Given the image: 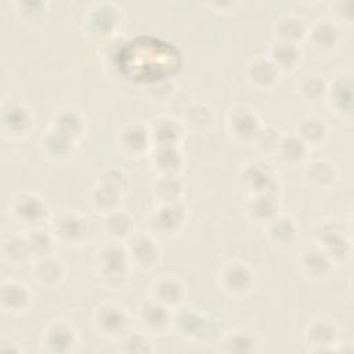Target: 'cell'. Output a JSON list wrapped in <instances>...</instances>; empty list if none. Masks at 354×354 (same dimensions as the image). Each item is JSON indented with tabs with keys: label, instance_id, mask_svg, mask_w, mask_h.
<instances>
[{
	"label": "cell",
	"instance_id": "obj_21",
	"mask_svg": "<svg viewBox=\"0 0 354 354\" xmlns=\"http://www.w3.org/2000/svg\"><path fill=\"white\" fill-rule=\"evenodd\" d=\"M44 343L57 353H65L75 344V330L62 319H54L44 330Z\"/></svg>",
	"mask_w": 354,
	"mask_h": 354
},
{
	"label": "cell",
	"instance_id": "obj_29",
	"mask_svg": "<svg viewBox=\"0 0 354 354\" xmlns=\"http://www.w3.org/2000/svg\"><path fill=\"white\" fill-rule=\"evenodd\" d=\"M43 151L48 158L57 160L66 159L75 151V140L54 129H50L43 137Z\"/></svg>",
	"mask_w": 354,
	"mask_h": 354
},
{
	"label": "cell",
	"instance_id": "obj_24",
	"mask_svg": "<svg viewBox=\"0 0 354 354\" xmlns=\"http://www.w3.org/2000/svg\"><path fill=\"white\" fill-rule=\"evenodd\" d=\"M267 236L277 246H289L297 236V227L289 216L277 214L267 221Z\"/></svg>",
	"mask_w": 354,
	"mask_h": 354
},
{
	"label": "cell",
	"instance_id": "obj_9",
	"mask_svg": "<svg viewBox=\"0 0 354 354\" xmlns=\"http://www.w3.org/2000/svg\"><path fill=\"white\" fill-rule=\"evenodd\" d=\"M242 184L250 194L259 192H274L278 191V178L270 165L263 162H256L249 165L242 176Z\"/></svg>",
	"mask_w": 354,
	"mask_h": 354
},
{
	"label": "cell",
	"instance_id": "obj_20",
	"mask_svg": "<svg viewBox=\"0 0 354 354\" xmlns=\"http://www.w3.org/2000/svg\"><path fill=\"white\" fill-rule=\"evenodd\" d=\"M277 66L267 58V55H257L246 65L248 80L259 88L271 87L278 77Z\"/></svg>",
	"mask_w": 354,
	"mask_h": 354
},
{
	"label": "cell",
	"instance_id": "obj_30",
	"mask_svg": "<svg viewBox=\"0 0 354 354\" xmlns=\"http://www.w3.org/2000/svg\"><path fill=\"white\" fill-rule=\"evenodd\" d=\"M151 140L155 147L159 145H176L180 138V126L177 122L167 116H159L153 119L151 129Z\"/></svg>",
	"mask_w": 354,
	"mask_h": 354
},
{
	"label": "cell",
	"instance_id": "obj_7",
	"mask_svg": "<svg viewBox=\"0 0 354 354\" xmlns=\"http://www.w3.org/2000/svg\"><path fill=\"white\" fill-rule=\"evenodd\" d=\"M220 286L230 295H246L253 286V272L248 264L241 261H230L223 266L218 275Z\"/></svg>",
	"mask_w": 354,
	"mask_h": 354
},
{
	"label": "cell",
	"instance_id": "obj_17",
	"mask_svg": "<svg viewBox=\"0 0 354 354\" xmlns=\"http://www.w3.org/2000/svg\"><path fill=\"white\" fill-rule=\"evenodd\" d=\"M278 195L274 192H259L250 194L248 201L245 202L246 214L254 220L267 223L274 216L278 214Z\"/></svg>",
	"mask_w": 354,
	"mask_h": 354
},
{
	"label": "cell",
	"instance_id": "obj_6",
	"mask_svg": "<svg viewBox=\"0 0 354 354\" xmlns=\"http://www.w3.org/2000/svg\"><path fill=\"white\" fill-rule=\"evenodd\" d=\"M330 109L340 116H351L353 113V75L350 71L337 73L330 86L326 88Z\"/></svg>",
	"mask_w": 354,
	"mask_h": 354
},
{
	"label": "cell",
	"instance_id": "obj_10",
	"mask_svg": "<svg viewBox=\"0 0 354 354\" xmlns=\"http://www.w3.org/2000/svg\"><path fill=\"white\" fill-rule=\"evenodd\" d=\"M228 131L239 141H249L254 138L260 129V120L254 111L239 105L230 109L227 116Z\"/></svg>",
	"mask_w": 354,
	"mask_h": 354
},
{
	"label": "cell",
	"instance_id": "obj_3",
	"mask_svg": "<svg viewBox=\"0 0 354 354\" xmlns=\"http://www.w3.org/2000/svg\"><path fill=\"white\" fill-rule=\"evenodd\" d=\"M187 218L185 207L180 201L160 203L149 216L148 225L153 235L167 238L177 234Z\"/></svg>",
	"mask_w": 354,
	"mask_h": 354
},
{
	"label": "cell",
	"instance_id": "obj_2",
	"mask_svg": "<svg viewBox=\"0 0 354 354\" xmlns=\"http://www.w3.org/2000/svg\"><path fill=\"white\" fill-rule=\"evenodd\" d=\"M171 325L183 336L202 342L212 340L218 332L214 319L196 311L192 307H180L173 314Z\"/></svg>",
	"mask_w": 354,
	"mask_h": 354
},
{
	"label": "cell",
	"instance_id": "obj_14",
	"mask_svg": "<svg viewBox=\"0 0 354 354\" xmlns=\"http://www.w3.org/2000/svg\"><path fill=\"white\" fill-rule=\"evenodd\" d=\"M127 253L131 264L141 270H149L159 260V248L149 235H134L129 239Z\"/></svg>",
	"mask_w": 354,
	"mask_h": 354
},
{
	"label": "cell",
	"instance_id": "obj_44",
	"mask_svg": "<svg viewBox=\"0 0 354 354\" xmlns=\"http://www.w3.org/2000/svg\"><path fill=\"white\" fill-rule=\"evenodd\" d=\"M224 351L228 353H250L254 350L256 339L246 332L230 333L224 340Z\"/></svg>",
	"mask_w": 354,
	"mask_h": 354
},
{
	"label": "cell",
	"instance_id": "obj_23",
	"mask_svg": "<svg viewBox=\"0 0 354 354\" xmlns=\"http://www.w3.org/2000/svg\"><path fill=\"white\" fill-rule=\"evenodd\" d=\"M332 263L333 261L321 246L306 248L300 256L301 268L310 278L325 277L329 272Z\"/></svg>",
	"mask_w": 354,
	"mask_h": 354
},
{
	"label": "cell",
	"instance_id": "obj_46",
	"mask_svg": "<svg viewBox=\"0 0 354 354\" xmlns=\"http://www.w3.org/2000/svg\"><path fill=\"white\" fill-rule=\"evenodd\" d=\"M123 343H124L123 350L129 351V353H149V351H152L149 339L140 332H131V333L124 335Z\"/></svg>",
	"mask_w": 354,
	"mask_h": 354
},
{
	"label": "cell",
	"instance_id": "obj_18",
	"mask_svg": "<svg viewBox=\"0 0 354 354\" xmlns=\"http://www.w3.org/2000/svg\"><path fill=\"white\" fill-rule=\"evenodd\" d=\"M337 340V328L330 319H314L306 329V342L315 351L330 350Z\"/></svg>",
	"mask_w": 354,
	"mask_h": 354
},
{
	"label": "cell",
	"instance_id": "obj_32",
	"mask_svg": "<svg viewBox=\"0 0 354 354\" xmlns=\"http://www.w3.org/2000/svg\"><path fill=\"white\" fill-rule=\"evenodd\" d=\"M51 129L76 140L83 131V118L76 109H58V112L54 115Z\"/></svg>",
	"mask_w": 354,
	"mask_h": 354
},
{
	"label": "cell",
	"instance_id": "obj_28",
	"mask_svg": "<svg viewBox=\"0 0 354 354\" xmlns=\"http://www.w3.org/2000/svg\"><path fill=\"white\" fill-rule=\"evenodd\" d=\"M308 145L296 134H282V138L277 148V155L279 159L288 165H297L307 156Z\"/></svg>",
	"mask_w": 354,
	"mask_h": 354
},
{
	"label": "cell",
	"instance_id": "obj_31",
	"mask_svg": "<svg viewBox=\"0 0 354 354\" xmlns=\"http://www.w3.org/2000/svg\"><path fill=\"white\" fill-rule=\"evenodd\" d=\"M152 163L160 174H177L183 167V158L177 145H159L152 153Z\"/></svg>",
	"mask_w": 354,
	"mask_h": 354
},
{
	"label": "cell",
	"instance_id": "obj_36",
	"mask_svg": "<svg viewBox=\"0 0 354 354\" xmlns=\"http://www.w3.org/2000/svg\"><path fill=\"white\" fill-rule=\"evenodd\" d=\"M311 41L318 47L324 50H329L335 47L339 41L340 32L337 25L330 19H319L317 21L310 30Z\"/></svg>",
	"mask_w": 354,
	"mask_h": 354
},
{
	"label": "cell",
	"instance_id": "obj_19",
	"mask_svg": "<svg viewBox=\"0 0 354 354\" xmlns=\"http://www.w3.org/2000/svg\"><path fill=\"white\" fill-rule=\"evenodd\" d=\"M267 58L278 71H293L300 61V51L296 43L274 39L267 48Z\"/></svg>",
	"mask_w": 354,
	"mask_h": 354
},
{
	"label": "cell",
	"instance_id": "obj_5",
	"mask_svg": "<svg viewBox=\"0 0 354 354\" xmlns=\"http://www.w3.org/2000/svg\"><path fill=\"white\" fill-rule=\"evenodd\" d=\"M95 329L108 337L124 336L129 328V317L118 304L101 303L94 311Z\"/></svg>",
	"mask_w": 354,
	"mask_h": 354
},
{
	"label": "cell",
	"instance_id": "obj_12",
	"mask_svg": "<svg viewBox=\"0 0 354 354\" xmlns=\"http://www.w3.org/2000/svg\"><path fill=\"white\" fill-rule=\"evenodd\" d=\"M151 142V133L142 123L124 124L118 134V145L127 156L142 155Z\"/></svg>",
	"mask_w": 354,
	"mask_h": 354
},
{
	"label": "cell",
	"instance_id": "obj_35",
	"mask_svg": "<svg viewBox=\"0 0 354 354\" xmlns=\"http://www.w3.org/2000/svg\"><path fill=\"white\" fill-rule=\"evenodd\" d=\"M326 124L324 119L315 115L304 116L297 124V136L310 147L321 144L326 137Z\"/></svg>",
	"mask_w": 354,
	"mask_h": 354
},
{
	"label": "cell",
	"instance_id": "obj_27",
	"mask_svg": "<svg viewBox=\"0 0 354 354\" xmlns=\"http://www.w3.org/2000/svg\"><path fill=\"white\" fill-rule=\"evenodd\" d=\"M30 299L29 289L18 281H6L1 285V306L6 311H22Z\"/></svg>",
	"mask_w": 354,
	"mask_h": 354
},
{
	"label": "cell",
	"instance_id": "obj_15",
	"mask_svg": "<svg viewBox=\"0 0 354 354\" xmlns=\"http://www.w3.org/2000/svg\"><path fill=\"white\" fill-rule=\"evenodd\" d=\"M149 299L171 308L181 303L184 286L178 278L173 275H160L149 286Z\"/></svg>",
	"mask_w": 354,
	"mask_h": 354
},
{
	"label": "cell",
	"instance_id": "obj_26",
	"mask_svg": "<svg viewBox=\"0 0 354 354\" xmlns=\"http://www.w3.org/2000/svg\"><path fill=\"white\" fill-rule=\"evenodd\" d=\"M304 177L315 188H329L337 180V169L329 160L315 159L307 165Z\"/></svg>",
	"mask_w": 354,
	"mask_h": 354
},
{
	"label": "cell",
	"instance_id": "obj_33",
	"mask_svg": "<svg viewBox=\"0 0 354 354\" xmlns=\"http://www.w3.org/2000/svg\"><path fill=\"white\" fill-rule=\"evenodd\" d=\"M120 195H122V191L111 185L98 183L97 187L90 194V202L95 209V212L104 213L105 216L118 209Z\"/></svg>",
	"mask_w": 354,
	"mask_h": 354
},
{
	"label": "cell",
	"instance_id": "obj_37",
	"mask_svg": "<svg viewBox=\"0 0 354 354\" xmlns=\"http://www.w3.org/2000/svg\"><path fill=\"white\" fill-rule=\"evenodd\" d=\"M153 194L163 202H177L183 194V184L177 174H160L153 181Z\"/></svg>",
	"mask_w": 354,
	"mask_h": 354
},
{
	"label": "cell",
	"instance_id": "obj_4",
	"mask_svg": "<svg viewBox=\"0 0 354 354\" xmlns=\"http://www.w3.org/2000/svg\"><path fill=\"white\" fill-rule=\"evenodd\" d=\"M10 210L19 223H24L30 228L41 227V224L47 220L48 213L46 202L32 192L18 194L10 205Z\"/></svg>",
	"mask_w": 354,
	"mask_h": 354
},
{
	"label": "cell",
	"instance_id": "obj_39",
	"mask_svg": "<svg viewBox=\"0 0 354 354\" xmlns=\"http://www.w3.org/2000/svg\"><path fill=\"white\" fill-rule=\"evenodd\" d=\"M185 124L192 130H205L212 126L214 120L213 109L202 102H192L183 113Z\"/></svg>",
	"mask_w": 354,
	"mask_h": 354
},
{
	"label": "cell",
	"instance_id": "obj_42",
	"mask_svg": "<svg viewBox=\"0 0 354 354\" xmlns=\"http://www.w3.org/2000/svg\"><path fill=\"white\" fill-rule=\"evenodd\" d=\"M281 138H282V133L279 129L274 126H260L259 131L253 138V142L260 152L275 153Z\"/></svg>",
	"mask_w": 354,
	"mask_h": 354
},
{
	"label": "cell",
	"instance_id": "obj_11",
	"mask_svg": "<svg viewBox=\"0 0 354 354\" xmlns=\"http://www.w3.org/2000/svg\"><path fill=\"white\" fill-rule=\"evenodd\" d=\"M138 321L145 332L163 333L170 328L173 314L169 307L148 299L138 307Z\"/></svg>",
	"mask_w": 354,
	"mask_h": 354
},
{
	"label": "cell",
	"instance_id": "obj_34",
	"mask_svg": "<svg viewBox=\"0 0 354 354\" xmlns=\"http://www.w3.org/2000/svg\"><path fill=\"white\" fill-rule=\"evenodd\" d=\"M274 30L277 36L275 39L296 43L304 36L306 25L300 17L293 14H283L275 21Z\"/></svg>",
	"mask_w": 354,
	"mask_h": 354
},
{
	"label": "cell",
	"instance_id": "obj_22",
	"mask_svg": "<svg viewBox=\"0 0 354 354\" xmlns=\"http://www.w3.org/2000/svg\"><path fill=\"white\" fill-rule=\"evenodd\" d=\"M32 274L40 285L53 288L62 281L65 268L59 260L54 259L53 256H46L36 259L32 267Z\"/></svg>",
	"mask_w": 354,
	"mask_h": 354
},
{
	"label": "cell",
	"instance_id": "obj_43",
	"mask_svg": "<svg viewBox=\"0 0 354 354\" xmlns=\"http://www.w3.org/2000/svg\"><path fill=\"white\" fill-rule=\"evenodd\" d=\"M3 252H4L6 259H8L11 261H22V260L28 259L29 256H32L26 236H19V235L10 236L4 242Z\"/></svg>",
	"mask_w": 354,
	"mask_h": 354
},
{
	"label": "cell",
	"instance_id": "obj_25",
	"mask_svg": "<svg viewBox=\"0 0 354 354\" xmlns=\"http://www.w3.org/2000/svg\"><path fill=\"white\" fill-rule=\"evenodd\" d=\"M119 21V10L115 4L111 3H101L94 6L93 10L88 12V29L94 33L105 35L112 32Z\"/></svg>",
	"mask_w": 354,
	"mask_h": 354
},
{
	"label": "cell",
	"instance_id": "obj_38",
	"mask_svg": "<svg viewBox=\"0 0 354 354\" xmlns=\"http://www.w3.org/2000/svg\"><path fill=\"white\" fill-rule=\"evenodd\" d=\"M326 88L328 84L325 79L319 73L314 72L303 75L297 82V90L300 95L308 102H315L324 98L326 94Z\"/></svg>",
	"mask_w": 354,
	"mask_h": 354
},
{
	"label": "cell",
	"instance_id": "obj_13",
	"mask_svg": "<svg viewBox=\"0 0 354 354\" xmlns=\"http://www.w3.org/2000/svg\"><path fill=\"white\" fill-rule=\"evenodd\" d=\"M319 246L332 261H344L350 256V242L342 228L335 223H326L318 232Z\"/></svg>",
	"mask_w": 354,
	"mask_h": 354
},
{
	"label": "cell",
	"instance_id": "obj_41",
	"mask_svg": "<svg viewBox=\"0 0 354 354\" xmlns=\"http://www.w3.org/2000/svg\"><path fill=\"white\" fill-rule=\"evenodd\" d=\"M104 228L106 234L115 239L126 238L130 235V231H131V220L127 213H124L120 209H116L105 214Z\"/></svg>",
	"mask_w": 354,
	"mask_h": 354
},
{
	"label": "cell",
	"instance_id": "obj_40",
	"mask_svg": "<svg viewBox=\"0 0 354 354\" xmlns=\"http://www.w3.org/2000/svg\"><path fill=\"white\" fill-rule=\"evenodd\" d=\"M26 239L32 252V256L46 257L54 252V235L41 227H32L26 234Z\"/></svg>",
	"mask_w": 354,
	"mask_h": 354
},
{
	"label": "cell",
	"instance_id": "obj_16",
	"mask_svg": "<svg viewBox=\"0 0 354 354\" xmlns=\"http://www.w3.org/2000/svg\"><path fill=\"white\" fill-rule=\"evenodd\" d=\"M1 124L6 133L12 137L28 134L32 127V113L22 104H8L3 106Z\"/></svg>",
	"mask_w": 354,
	"mask_h": 354
},
{
	"label": "cell",
	"instance_id": "obj_47",
	"mask_svg": "<svg viewBox=\"0 0 354 354\" xmlns=\"http://www.w3.org/2000/svg\"><path fill=\"white\" fill-rule=\"evenodd\" d=\"M173 83L169 79H160V80H155L151 82L149 86L147 87V93L148 95L155 101H160V100H169L171 98L173 94Z\"/></svg>",
	"mask_w": 354,
	"mask_h": 354
},
{
	"label": "cell",
	"instance_id": "obj_45",
	"mask_svg": "<svg viewBox=\"0 0 354 354\" xmlns=\"http://www.w3.org/2000/svg\"><path fill=\"white\" fill-rule=\"evenodd\" d=\"M18 14L29 22H37L44 17L46 3L41 1H18L15 3Z\"/></svg>",
	"mask_w": 354,
	"mask_h": 354
},
{
	"label": "cell",
	"instance_id": "obj_48",
	"mask_svg": "<svg viewBox=\"0 0 354 354\" xmlns=\"http://www.w3.org/2000/svg\"><path fill=\"white\" fill-rule=\"evenodd\" d=\"M98 183H102V184L111 185L119 191H123L127 187V176L118 169H108L102 173Z\"/></svg>",
	"mask_w": 354,
	"mask_h": 354
},
{
	"label": "cell",
	"instance_id": "obj_8",
	"mask_svg": "<svg viewBox=\"0 0 354 354\" xmlns=\"http://www.w3.org/2000/svg\"><path fill=\"white\" fill-rule=\"evenodd\" d=\"M90 220L76 213H64L53 224L54 236L71 245L84 242L90 236Z\"/></svg>",
	"mask_w": 354,
	"mask_h": 354
},
{
	"label": "cell",
	"instance_id": "obj_1",
	"mask_svg": "<svg viewBox=\"0 0 354 354\" xmlns=\"http://www.w3.org/2000/svg\"><path fill=\"white\" fill-rule=\"evenodd\" d=\"M131 261L127 249L118 243L106 245L98 252V275L102 282L109 288L122 286L127 281Z\"/></svg>",
	"mask_w": 354,
	"mask_h": 354
}]
</instances>
